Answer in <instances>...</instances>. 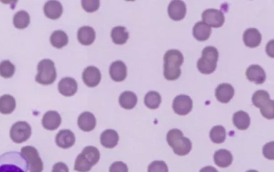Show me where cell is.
<instances>
[{"mask_svg": "<svg viewBox=\"0 0 274 172\" xmlns=\"http://www.w3.org/2000/svg\"><path fill=\"white\" fill-rule=\"evenodd\" d=\"M58 89L60 93L63 96L72 97L78 92V82L72 78H64L59 82Z\"/></svg>", "mask_w": 274, "mask_h": 172, "instance_id": "cell-14", "label": "cell"}, {"mask_svg": "<svg viewBox=\"0 0 274 172\" xmlns=\"http://www.w3.org/2000/svg\"><path fill=\"white\" fill-rule=\"evenodd\" d=\"M79 42L84 46H90L95 39V33L94 30L90 27H83L80 28L78 34Z\"/></svg>", "mask_w": 274, "mask_h": 172, "instance_id": "cell-25", "label": "cell"}, {"mask_svg": "<svg viewBox=\"0 0 274 172\" xmlns=\"http://www.w3.org/2000/svg\"><path fill=\"white\" fill-rule=\"evenodd\" d=\"M100 158V152L96 147L86 146L76 158L74 169L79 172H88L98 163Z\"/></svg>", "mask_w": 274, "mask_h": 172, "instance_id": "cell-3", "label": "cell"}, {"mask_svg": "<svg viewBox=\"0 0 274 172\" xmlns=\"http://www.w3.org/2000/svg\"><path fill=\"white\" fill-rule=\"evenodd\" d=\"M14 26L18 29L27 28L30 23V17L27 11L21 10L17 12L14 17Z\"/></svg>", "mask_w": 274, "mask_h": 172, "instance_id": "cell-33", "label": "cell"}, {"mask_svg": "<svg viewBox=\"0 0 274 172\" xmlns=\"http://www.w3.org/2000/svg\"><path fill=\"white\" fill-rule=\"evenodd\" d=\"M21 154L28 163L30 172H42L43 164L37 150L33 146H24Z\"/></svg>", "mask_w": 274, "mask_h": 172, "instance_id": "cell-7", "label": "cell"}, {"mask_svg": "<svg viewBox=\"0 0 274 172\" xmlns=\"http://www.w3.org/2000/svg\"><path fill=\"white\" fill-rule=\"evenodd\" d=\"M97 121L94 114L90 112L82 113L78 119V125L84 132H91L96 126Z\"/></svg>", "mask_w": 274, "mask_h": 172, "instance_id": "cell-20", "label": "cell"}, {"mask_svg": "<svg viewBox=\"0 0 274 172\" xmlns=\"http://www.w3.org/2000/svg\"><path fill=\"white\" fill-rule=\"evenodd\" d=\"M15 67L8 60L3 61L0 63V75L4 78H10L14 74Z\"/></svg>", "mask_w": 274, "mask_h": 172, "instance_id": "cell-35", "label": "cell"}, {"mask_svg": "<svg viewBox=\"0 0 274 172\" xmlns=\"http://www.w3.org/2000/svg\"><path fill=\"white\" fill-rule=\"evenodd\" d=\"M81 5L86 11L88 12H93L97 11L100 7V1L97 0L92 1H82Z\"/></svg>", "mask_w": 274, "mask_h": 172, "instance_id": "cell-37", "label": "cell"}, {"mask_svg": "<svg viewBox=\"0 0 274 172\" xmlns=\"http://www.w3.org/2000/svg\"><path fill=\"white\" fill-rule=\"evenodd\" d=\"M129 33L126 28L118 26L113 29L111 37L113 42L119 45H122L126 42L129 39Z\"/></svg>", "mask_w": 274, "mask_h": 172, "instance_id": "cell-30", "label": "cell"}, {"mask_svg": "<svg viewBox=\"0 0 274 172\" xmlns=\"http://www.w3.org/2000/svg\"><path fill=\"white\" fill-rule=\"evenodd\" d=\"M44 13L46 16L51 20H57L63 13L62 4L57 1H49L44 4Z\"/></svg>", "mask_w": 274, "mask_h": 172, "instance_id": "cell-21", "label": "cell"}, {"mask_svg": "<svg viewBox=\"0 0 274 172\" xmlns=\"http://www.w3.org/2000/svg\"><path fill=\"white\" fill-rule=\"evenodd\" d=\"M118 141V133L113 130H107L100 136L101 144L106 148H114L117 145Z\"/></svg>", "mask_w": 274, "mask_h": 172, "instance_id": "cell-24", "label": "cell"}, {"mask_svg": "<svg viewBox=\"0 0 274 172\" xmlns=\"http://www.w3.org/2000/svg\"><path fill=\"white\" fill-rule=\"evenodd\" d=\"M38 71L36 81L41 85H49L56 80V71L52 60L44 59L40 61L38 65Z\"/></svg>", "mask_w": 274, "mask_h": 172, "instance_id": "cell-6", "label": "cell"}, {"mask_svg": "<svg viewBox=\"0 0 274 172\" xmlns=\"http://www.w3.org/2000/svg\"><path fill=\"white\" fill-rule=\"evenodd\" d=\"M199 172H219L215 168L211 167V166H208V167L202 168Z\"/></svg>", "mask_w": 274, "mask_h": 172, "instance_id": "cell-42", "label": "cell"}, {"mask_svg": "<svg viewBox=\"0 0 274 172\" xmlns=\"http://www.w3.org/2000/svg\"><path fill=\"white\" fill-rule=\"evenodd\" d=\"M76 142L74 133L71 130H61L56 137V143L62 149L71 148Z\"/></svg>", "mask_w": 274, "mask_h": 172, "instance_id": "cell-15", "label": "cell"}, {"mask_svg": "<svg viewBox=\"0 0 274 172\" xmlns=\"http://www.w3.org/2000/svg\"><path fill=\"white\" fill-rule=\"evenodd\" d=\"M203 22L214 28H219L224 25L225 22L224 14L219 10L208 9L202 12Z\"/></svg>", "mask_w": 274, "mask_h": 172, "instance_id": "cell-9", "label": "cell"}, {"mask_svg": "<svg viewBox=\"0 0 274 172\" xmlns=\"http://www.w3.org/2000/svg\"><path fill=\"white\" fill-rule=\"evenodd\" d=\"M235 94L234 87L230 84L219 85L215 90V97L222 103H228L233 98Z\"/></svg>", "mask_w": 274, "mask_h": 172, "instance_id": "cell-17", "label": "cell"}, {"mask_svg": "<svg viewBox=\"0 0 274 172\" xmlns=\"http://www.w3.org/2000/svg\"><path fill=\"white\" fill-rule=\"evenodd\" d=\"M111 78L115 81H124L127 76V68L125 64L121 61L113 62L110 69Z\"/></svg>", "mask_w": 274, "mask_h": 172, "instance_id": "cell-19", "label": "cell"}, {"mask_svg": "<svg viewBox=\"0 0 274 172\" xmlns=\"http://www.w3.org/2000/svg\"><path fill=\"white\" fill-rule=\"evenodd\" d=\"M52 172H69V170L66 164L59 162L53 166Z\"/></svg>", "mask_w": 274, "mask_h": 172, "instance_id": "cell-41", "label": "cell"}, {"mask_svg": "<svg viewBox=\"0 0 274 172\" xmlns=\"http://www.w3.org/2000/svg\"><path fill=\"white\" fill-rule=\"evenodd\" d=\"M269 93L264 90H259L254 93L252 98L253 104L255 106L263 109L272 102Z\"/></svg>", "mask_w": 274, "mask_h": 172, "instance_id": "cell-28", "label": "cell"}, {"mask_svg": "<svg viewBox=\"0 0 274 172\" xmlns=\"http://www.w3.org/2000/svg\"><path fill=\"white\" fill-rule=\"evenodd\" d=\"M193 101L188 95H178L174 100L173 110L180 116H186L192 110Z\"/></svg>", "mask_w": 274, "mask_h": 172, "instance_id": "cell-10", "label": "cell"}, {"mask_svg": "<svg viewBox=\"0 0 274 172\" xmlns=\"http://www.w3.org/2000/svg\"><path fill=\"white\" fill-rule=\"evenodd\" d=\"M212 33V28L203 22H197L193 29V35L197 41L207 40Z\"/></svg>", "mask_w": 274, "mask_h": 172, "instance_id": "cell-22", "label": "cell"}, {"mask_svg": "<svg viewBox=\"0 0 274 172\" xmlns=\"http://www.w3.org/2000/svg\"><path fill=\"white\" fill-rule=\"evenodd\" d=\"M233 123L239 130H246L250 126L251 119L246 112L240 110L234 114Z\"/></svg>", "mask_w": 274, "mask_h": 172, "instance_id": "cell-27", "label": "cell"}, {"mask_svg": "<svg viewBox=\"0 0 274 172\" xmlns=\"http://www.w3.org/2000/svg\"><path fill=\"white\" fill-rule=\"evenodd\" d=\"M184 62V57L180 51L168 50L164 56V76L168 80H176L181 74L180 67Z\"/></svg>", "mask_w": 274, "mask_h": 172, "instance_id": "cell-1", "label": "cell"}, {"mask_svg": "<svg viewBox=\"0 0 274 172\" xmlns=\"http://www.w3.org/2000/svg\"><path fill=\"white\" fill-rule=\"evenodd\" d=\"M260 112L263 116L268 119L272 120L274 118V101L266 106L264 109H260Z\"/></svg>", "mask_w": 274, "mask_h": 172, "instance_id": "cell-38", "label": "cell"}, {"mask_svg": "<svg viewBox=\"0 0 274 172\" xmlns=\"http://www.w3.org/2000/svg\"><path fill=\"white\" fill-rule=\"evenodd\" d=\"M264 156L270 160L274 159V142L273 141L267 143L263 148Z\"/></svg>", "mask_w": 274, "mask_h": 172, "instance_id": "cell-39", "label": "cell"}, {"mask_svg": "<svg viewBox=\"0 0 274 172\" xmlns=\"http://www.w3.org/2000/svg\"><path fill=\"white\" fill-rule=\"evenodd\" d=\"M209 137L214 143H224L226 138V129L221 125L214 126L210 132Z\"/></svg>", "mask_w": 274, "mask_h": 172, "instance_id": "cell-34", "label": "cell"}, {"mask_svg": "<svg viewBox=\"0 0 274 172\" xmlns=\"http://www.w3.org/2000/svg\"><path fill=\"white\" fill-rule=\"evenodd\" d=\"M167 140L175 154L178 156L187 155L192 149V143L190 139L183 136V132L180 130L174 129L169 131Z\"/></svg>", "mask_w": 274, "mask_h": 172, "instance_id": "cell-4", "label": "cell"}, {"mask_svg": "<svg viewBox=\"0 0 274 172\" xmlns=\"http://www.w3.org/2000/svg\"><path fill=\"white\" fill-rule=\"evenodd\" d=\"M148 172H168V168L164 162L156 161L149 165Z\"/></svg>", "mask_w": 274, "mask_h": 172, "instance_id": "cell-36", "label": "cell"}, {"mask_svg": "<svg viewBox=\"0 0 274 172\" xmlns=\"http://www.w3.org/2000/svg\"><path fill=\"white\" fill-rule=\"evenodd\" d=\"M16 106L15 99L11 95L6 94L0 97V113L10 114L15 110Z\"/></svg>", "mask_w": 274, "mask_h": 172, "instance_id": "cell-29", "label": "cell"}, {"mask_svg": "<svg viewBox=\"0 0 274 172\" xmlns=\"http://www.w3.org/2000/svg\"><path fill=\"white\" fill-rule=\"evenodd\" d=\"M110 172H128V168L122 162H116L111 166Z\"/></svg>", "mask_w": 274, "mask_h": 172, "instance_id": "cell-40", "label": "cell"}, {"mask_svg": "<svg viewBox=\"0 0 274 172\" xmlns=\"http://www.w3.org/2000/svg\"><path fill=\"white\" fill-rule=\"evenodd\" d=\"M50 41L53 47L61 49L67 45L69 39L65 32L58 30L54 31L51 35Z\"/></svg>", "mask_w": 274, "mask_h": 172, "instance_id": "cell-31", "label": "cell"}, {"mask_svg": "<svg viewBox=\"0 0 274 172\" xmlns=\"http://www.w3.org/2000/svg\"><path fill=\"white\" fill-rule=\"evenodd\" d=\"M82 78L87 86L95 87L100 84L101 74L97 68L93 66L88 67L82 73Z\"/></svg>", "mask_w": 274, "mask_h": 172, "instance_id": "cell-11", "label": "cell"}, {"mask_svg": "<svg viewBox=\"0 0 274 172\" xmlns=\"http://www.w3.org/2000/svg\"><path fill=\"white\" fill-rule=\"evenodd\" d=\"M214 160L215 164L219 167L226 168L232 165L233 156L230 151L226 149H220L215 152Z\"/></svg>", "mask_w": 274, "mask_h": 172, "instance_id": "cell-23", "label": "cell"}, {"mask_svg": "<svg viewBox=\"0 0 274 172\" xmlns=\"http://www.w3.org/2000/svg\"><path fill=\"white\" fill-rule=\"evenodd\" d=\"M137 95L130 91H126L120 95L119 103L121 107L126 110H131L135 107L137 103Z\"/></svg>", "mask_w": 274, "mask_h": 172, "instance_id": "cell-26", "label": "cell"}, {"mask_svg": "<svg viewBox=\"0 0 274 172\" xmlns=\"http://www.w3.org/2000/svg\"><path fill=\"white\" fill-rule=\"evenodd\" d=\"M246 75L248 80L257 85L264 84L266 74L263 68L259 65H251L246 69Z\"/></svg>", "mask_w": 274, "mask_h": 172, "instance_id": "cell-16", "label": "cell"}, {"mask_svg": "<svg viewBox=\"0 0 274 172\" xmlns=\"http://www.w3.org/2000/svg\"><path fill=\"white\" fill-rule=\"evenodd\" d=\"M26 159L17 151H10L0 156V172H28Z\"/></svg>", "mask_w": 274, "mask_h": 172, "instance_id": "cell-2", "label": "cell"}, {"mask_svg": "<svg viewBox=\"0 0 274 172\" xmlns=\"http://www.w3.org/2000/svg\"><path fill=\"white\" fill-rule=\"evenodd\" d=\"M32 134L31 126L26 122H18L12 126L10 137L12 141L18 144L26 142Z\"/></svg>", "mask_w": 274, "mask_h": 172, "instance_id": "cell-8", "label": "cell"}, {"mask_svg": "<svg viewBox=\"0 0 274 172\" xmlns=\"http://www.w3.org/2000/svg\"><path fill=\"white\" fill-rule=\"evenodd\" d=\"M62 122L60 114L55 111H49L44 114L42 125L48 131H54L59 128Z\"/></svg>", "mask_w": 274, "mask_h": 172, "instance_id": "cell-13", "label": "cell"}, {"mask_svg": "<svg viewBox=\"0 0 274 172\" xmlns=\"http://www.w3.org/2000/svg\"><path fill=\"white\" fill-rule=\"evenodd\" d=\"M144 103L150 109H157L161 103L160 94L155 91L149 92L145 95Z\"/></svg>", "mask_w": 274, "mask_h": 172, "instance_id": "cell-32", "label": "cell"}, {"mask_svg": "<svg viewBox=\"0 0 274 172\" xmlns=\"http://www.w3.org/2000/svg\"><path fill=\"white\" fill-rule=\"evenodd\" d=\"M187 11L186 4L182 1H171L168 8L169 16L175 21L183 20L186 16Z\"/></svg>", "mask_w": 274, "mask_h": 172, "instance_id": "cell-12", "label": "cell"}, {"mask_svg": "<svg viewBox=\"0 0 274 172\" xmlns=\"http://www.w3.org/2000/svg\"><path fill=\"white\" fill-rule=\"evenodd\" d=\"M219 52L213 46H208L204 48L202 57L197 62V68L200 72L204 74L213 73L217 67L219 59Z\"/></svg>", "mask_w": 274, "mask_h": 172, "instance_id": "cell-5", "label": "cell"}, {"mask_svg": "<svg viewBox=\"0 0 274 172\" xmlns=\"http://www.w3.org/2000/svg\"><path fill=\"white\" fill-rule=\"evenodd\" d=\"M246 172H259L256 170H249V171H247Z\"/></svg>", "mask_w": 274, "mask_h": 172, "instance_id": "cell-43", "label": "cell"}, {"mask_svg": "<svg viewBox=\"0 0 274 172\" xmlns=\"http://www.w3.org/2000/svg\"><path fill=\"white\" fill-rule=\"evenodd\" d=\"M243 39L246 46L254 48L260 45L262 40V35L258 29L250 28L244 32Z\"/></svg>", "mask_w": 274, "mask_h": 172, "instance_id": "cell-18", "label": "cell"}]
</instances>
